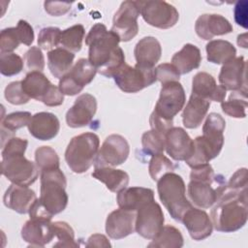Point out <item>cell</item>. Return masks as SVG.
<instances>
[{
    "label": "cell",
    "mask_w": 248,
    "mask_h": 248,
    "mask_svg": "<svg viewBox=\"0 0 248 248\" xmlns=\"http://www.w3.org/2000/svg\"><path fill=\"white\" fill-rule=\"evenodd\" d=\"M120 40L111 30L108 31L103 23L91 27L85 38L88 46V60L96 68L97 73L112 78L125 63V55L118 46Z\"/></svg>",
    "instance_id": "obj_1"
},
{
    "label": "cell",
    "mask_w": 248,
    "mask_h": 248,
    "mask_svg": "<svg viewBox=\"0 0 248 248\" xmlns=\"http://www.w3.org/2000/svg\"><path fill=\"white\" fill-rule=\"evenodd\" d=\"M247 190H236L226 186L212 205L211 221L216 231L232 232L247 222Z\"/></svg>",
    "instance_id": "obj_2"
},
{
    "label": "cell",
    "mask_w": 248,
    "mask_h": 248,
    "mask_svg": "<svg viewBox=\"0 0 248 248\" xmlns=\"http://www.w3.org/2000/svg\"><path fill=\"white\" fill-rule=\"evenodd\" d=\"M40 198L32 205L29 215L30 218L51 219L53 215L62 212L68 204L66 177L60 169H55L40 172Z\"/></svg>",
    "instance_id": "obj_3"
},
{
    "label": "cell",
    "mask_w": 248,
    "mask_h": 248,
    "mask_svg": "<svg viewBox=\"0 0 248 248\" xmlns=\"http://www.w3.org/2000/svg\"><path fill=\"white\" fill-rule=\"evenodd\" d=\"M28 140L13 137L3 146L1 171L12 183L20 186H30L39 175V169L35 163L24 157Z\"/></svg>",
    "instance_id": "obj_4"
},
{
    "label": "cell",
    "mask_w": 248,
    "mask_h": 248,
    "mask_svg": "<svg viewBox=\"0 0 248 248\" xmlns=\"http://www.w3.org/2000/svg\"><path fill=\"white\" fill-rule=\"evenodd\" d=\"M161 202L172 219L181 222L184 213L193 205L186 198V187L183 178L174 172L164 174L157 183Z\"/></svg>",
    "instance_id": "obj_5"
},
{
    "label": "cell",
    "mask_w": 248,
    "mask_h": 248,
    "mask_svg": "<svg viewBox=\"0 0 248 248\" xmlns=\"http://www.w3.org/2000/svg\"><path fill=\"white\" fill-rule=\"evenodd\" d=\"M99 147L100 140L95 133L86 132L74 137L65 151L68 167L76 173L85 172L95 163Z\"/></svg>",
    "instance_id": "obj_6"
},
{
    "label": "cell",
    "mask_w": 248,
    "mask_h": 248,
    "mask_svg": "<svg viewBox=\"0 0 248 248\" xmlns=\"http://www.w3.org/2000/svg\"><path fill=\"white\" fill-rule=\"evenodd\" d=\"M21 85L31 99L40 101L47 107H57L64 102V95L59 87L52 84L42 72H29L21 80Z\"/></svg>",
    "instance_id": "obj_7"
},
{
    "label": "cell",
    "mask_w": 248,
    "mask_h": 248,
    "mask_svg": "<svg viewBox=\"0 0 248 248\" xmlns=\"http://www.w3.org/2000/svg\"><path fill=\"white\" fill-rule=\"evenodd\" d=\"M116 85L125 93H136L153 84L157 78L155 69L131 67L126 62L113 75Z\"/></svg>",
    "instance_id": "obj_8"
},
{
    "label": "cell",
    "mask_w": 248,
    "mask_h": 248,
    "mask_svg": "<svg viewBox=\"0 0 248 248\" xmlns=\"http://www.w3.org/2000/svg\"><path fill=\"white\" fill-rule=\"evenodd\" d=\"M186 96L183 86L179 81L162 84L159 99L153 112L162 119L173 122L174 116L183 108Z\"/></svg>",
    "instance_id": "obj_9"
},
{
    "label": "cell",
    "mask_w": 248,
    "mask_h": 248,
    "mask_svg": "<svg viewBox=\"0 0 248 248\" xmlns=\"http://www.w3.org/2000/svg\"><path fill=\"white\" fill-rule=\"evenodd\" d=\"M140 15L149 25L169 29L176 24L179 19L177 10L165 1H137Z\"/></svg>",
    "instance_id": "obj_10"
},
{
    "label": "cell",
    "mask_w": 248,
    "mask_h": 248,
    "mask_svg": "<svg viewBox=\"0 0 248 248\" xmlns=\"http://www.w3.org/2000/svg\"><path fill=\"white\" fill-rule=\"evenodd\" d=\"M223 178L219 174L210 180L190 179L187 190L191 202L201 209L212 207L226 186Z\"/></svg>",
    "instance_id": "obj_11"
},
{
    "label": "cell",
    "mask_w": 248,
    "mask_h": 248,
    "mask_svg": "<svg viewBox=\"0 0 248 248\" xmlns=\"http://www.w3.org/2000/svg\"><path fill=\"white\" fill-rule=\"evenodd\" d=\"M165 217L159 203L149 201L136 211L135 231L146 239H153L163 229Z\"/></svg>",
    "instance_id": "obj_12"
},
{
    "label": "cell",
    "mask_w": 248,
    "mask_h": 248,
    "mask_svg": "<svg viewBox=\"0 0 248 248\" xmlns=\"http://www.w3.org/2000/svg\"><path fill=\"white\" fill-rule=\"evenodd\" d=\"M97 74L96 68L86 58L78 59L71 70L60 78L58 87L63 95L74 96L82 91Z\"/></svg>",
    "instance_id": "obj_13"
},
{
    "label": "cell",
    "mask_w": 248,
    "mask_h": 248,
    "mask_svg": "<svg viewBox=\"0 0 248 248\" xmlns=\"http://www.w3.org/2000/svg\"><path fill=\"white\" fill-rule=\"evenodd\" d=\"M140 8L137 1H124L114 14L111 31L114 32L120 42H129L139 32L138 17Z\"/></svg>",
    "instance_id": "obj_14"
},
{
    "label": "cell",
    "mask_w": 248,
    "mask_h": 248,
    "mask_svg": "<svg viewBox=\"0 0 248 248\" xmlns=\"http://www.w3.org/2000/svg\"><path fill=\"white\" fill-rule=\"evenodd\" d=\"M130 153L127 140L121 135L111 134L106 138L98 151L95 168L116 167L123 164Z\"/></svg>",
    "instance_id": "obj_15"
},
{
    "label": "cell",
    "mask_w": 248,
    "mask_h": 248,
    "mask_svg": "<svg viewBox=\"0 0 248 248\" xmlns=\"http://www.w3.org/2000/svg\"><path fill=\"white\" fill-rule=\"evenodd\" d=\"M97 110L96 98L88 93L79 95L66 113L67 125L71 128L87 126Z\"/></svg>",
    "instance_id": "obj_16"
},
{
    "label": "cell",
    "mask_w": 248,
    "mask_h": 248,
    "mask_svg": "<svg viewBox=\"0 0 248 248\" xmlns=\"http://www.w3.org/2000/svg\"><path fill=\"white\" fill-rule=\"evenodd\" d=\"M51 219L33 217L21 229L22 239L34 247H44L54 238Z\"/></svg>",
    "instance_id": "obj_17"
},
{
    "label": "cell",
    "mask_w": 248,
    "mask_h": 248,
    "mask_svg": "<svg viewBox=\"0 0 248 248\" xmlns=\"http://www.w3.org/2000/svg\"><path fill=\"white\" fill-rule=\"evenodd\" d=\"M165 149L173 160L186 161L194 151V140L183 128L172 127L165 135Z\"/></svg>",
    "instance_id": "obj_18"
},
{
    "label": "cell",
    "mask_w": 248,
    "mask_h": 248,
    "mask_svg": "<svg viewBox=\"0 0 248 248\" xmlns=\"http://www.w3.org/2000/svg\"><path fill=\"white\" fill-rule=\"evenodd\" d=\"M246 61L243 56L234 57L223 64L220 74L219 82L226 90L238 91L247 90L246 87Z\"/></svg>",
    "instance_id": "obj_19"
},
{
    "label": "cell",
    "mask_w": 248,
    "mask_h": 248,
    "mask_svg": "<svg viewBox=\"0 0 248 248\" xmlns=\"http://www.w3.org/2000/svg\"><path fill=\"white\" fill-rule=\"evenodd\" d=\"M181 222L194 240H203L212 233V221L208 214L201 208L193 206L189 208L184 213Z\"/></svg>",
    "instance_id": "obj_20"
},
{
    "label": "cell",
    "mask_w": 248,
    "mask_h": 248,
    "mask_svg": "<svg viewBox=\"0 0 248 248\" xmlns=\"http://www.w3.org/2000/svg\"><path fill=\"white\" fill-rule=\"evenodd\" d=\"M134 211L118 208L110 212L106 220V232L112 239H121L135 231Z\"/></svg>",
    "instance_id": "obj_21"
},
{
    "label": "cell",
    "mask_w": 248,
    "mask_h": 248,
    "mask_svg": "<svg viewBox=\"0 0 248 248\" xmlns=\"http://www.w3.org/2000/svg\"><path fill=\"white\" fill-rule=\"evenodd\" d=\"M195 31L200 38L211 40L215 36H222L232 32V26L230 21L221 15L204 14L197 18Z\"/></svg>",
    "instance_id": "obj_22"
},
{
    "label": "cell",
    "mask_w": 248,
    "mask_h": 248,
    "mask_svg": "<svg viewBox=\"0 0 248 248\" xmlns=\"http://www.w3.org/2000/svg\"><path fill=\"white\" fill-rule=\"evenodd\" d=\"M36 200L35 192L28 186H20L14 183L6 190L3 197L5 206L20 214L29 213Z\"/></svg>",
    "instance_id": "obj_23"
},
{
    "label": "cell",
    "mask_w": 248,
    "mask_h": 248,
    "mask_svg": "<svg viewBox=\"0 0 248 248\" xmlns=\"http://www.w3.org/2000/svg\"><path fill=\"white\" fill-rule=\"evenodd\" d=\"M27 127L34 138L40 140H49L57 136L60 130V122L55 114L41 111L32 115Z\"/></svg>",
    "instance_id": "obj_24"
},
{
    "label": "cell",
    "mask_w": 248,
    "mask_h": 248,
    "mask_svg": "<svg viewBox=\"0 0 248 248\" xmlns=\"http://www.w3.org/2000/svg\"><path fill=\"white\" fill-rule=\"evenodd\" d=\"M192 94H195L207 101L223 102L227 90L216 83L214 78L205 72L197 73L192 80Z\"/></svg>",
    "instance_id": "obj_25"
},
{
    "label": "cell",
    "mask_w": 248,
    "mask_h": 248,
    "mask_svg": "<svg viewBox=\"0 0 248 248\" xmlns=\"http://www.w3.org/2000/svg\"><path fill=\"white\" fill-rule=\"evenodd\" d=\"M136 65L141 68L154 69L162 54V47L155 37L147 36L140 39L134 49Z\"/></svg>",
    "instance_id": "obj_26"
},
{
    "label": "cell",
    "mask_w": 248,
    "mask_h": 248,
    "mask_svg": "<svg viewBox=\"0 0 248 248\" xmlns=\"http://www.w3.org/2000/svg\"><path fill=\"white\" fill-rule=\"evenodd\" d=\"M153 200V190L144 187H126L118 192L116 197V201L120 208L134 212H136L141 204Z\"/></svg>",
    "instance_id": "obj_27"
},
{
    "label": "cell",
    "mask_w": 248,
    "mask_h": 248,
    "mask_svg": "<svg viewBox=\"0 0 248 248\" xmlns=\"http://www.w3.org/2000/svg\"><path fill=\"white\" fill-rule=\"evenodd\" d=\"M209 107V101L195 94H191L190 99L182 112L183 125L188 129L198 128L205 117Z\"/></svg>",
    "instance_id": "obj_28"
},
{
    "label": "cell",
    "mask_w": 248,
    "mask_h": 248,
    "mask_svg": "<svg viewBox=\"0 0 248 248\" xmlns=\"http://www.w3.org/2000/svg\"><path fill=\"white\" fill-rule=\"evenodd\" d=\"M202 62L201 50L192 44H186L183 47L173 54L171 64L180 75H185L200 67Z\"/></svg>",
    "instance_id": "obj_29"
},
{
    "label": "cell",
    "mask_w": 248,
    "mask_h": 248,
    "mask_svg": "<svg viewBox=\"0 0 248 248\" xmlns=\"http://www.w3.org/2000/svg\"><path fill=\"white\" fill-rule=\"evenodd\" d=\"M92 176L103 182L107 188L114 193H118L128 186L129 175L122 170L113 169L112 167L95 168Z\"/></svg>",
    "instance_id": "obj_30"
},
{
    "label": "cell",
    "mask_w": 248,
    "mask_h": 248,
    "mask_svg": "<svg viewBox=\"0 0 248 248\" xmlns=\"http://www.w3.org/2000/svg\"><path fill=\"white\" fill-rule=\"evenodd\" d=\"M75 54L63 47H55L47 52V66L56 78L64 77L72 68Z\"/></svg>",
    "instance_id": "obj_31"
},
{
    "label": "cell",
    "mask_w": 248,
    "mask_h": 248,
    "mask_svg": "<svg viewBox=\"0 0 248 248\" xmlns=\"http://www.w3.org/2000/svg\"><path fill=\"white\" fill-rule=\"evenodd\" d=\"M206 58L214 64H225L235 57L236 49L228 41L212 40L205 46Z\"/></svg>",
    "instance_id": "obj_32"
},
{
    "label": "cell",
    "mask_w": 248,
    "mask_h": 248,
    "mask_svg": "<svg viewBox=\"0 0 248 248\" xmlns=\"http://www.w3.org/2000/svg\"><path fill=\"white\" fill-rule=\"evenodd\" d=\"M225 128V119L219 113L211 112L206 116L202 126V136L216 146L222 148L224 144Z\"/></svg>",
    "instance_id": "obj_33"
},
{
    "label": "cell",
    "mask_w": 248,
    "mask_h": 248,
    "mask_svg": "<svg viewBox=\"0 0 248 248\" xmlns=\"http://www.w3.org/2000/svg\"><path fill=\"white\" fill-rule=\"evenodd\" d=\"M183 246V236L178 229L173 226H164L161 232L152 239L148 247L156 248H180Z\"/></svg>",
    "instance_id": "obj_34"
},
{
    "label": "cell",
    "mask_w": 248,
    "mask_h": 248,
    "mask_svg": "<svg viewBox=\"0 0 248 248\" xmlns=\"http://www.w3.org/2000/svg\"><path fill=\"white\" fill-rule=\"evenodd\" d=\"M223 112L233 118H244L247 108V90L232 91L228 101L221 102Z\"/></svg>",
    "instance_id": "obj_35"
},
{
    "label": "cell",
    "mask_w": 248,
    "mask_h": 248,
    "mask_svg": "<svg viewBox=\"0 0 248 248\" xmlns=\"http://www.w3.org/2000/svg\"><path fill=\"white\" fill-rule=\"evenodd\" d=\"M85 30L82 24H75L61 32L60 44L63 48L76 53L81 49Z\"/></svg>",
    "instance_id": "obj_36"
},
{
    "label": "cell",
    "mask_w": 248,
    "mask_h": 248,
    "mask_svg": "<svg viewBox=\"0 0 248 248\" xmlns=\"http://www.w3.org/2000/svg\"><path fill=\"white\" fill-rule=\"evenodd\" d=\"M35 162L39 171L59 169L60 161L56 151L50 146H41L35 151Z\"/></svg>",
    "instance_id": "obj_37"
},
{
    "label": "cell",
    "mask_w": 248,
    "mask_h": 248,
    "mask_svg": "<svg viewBox=\"0 0 248 248\" xmlns=\"http://www.w3.org/2000/svg\"><path fill=\"white\" fill-rule=\"evenodd\" d=\"M31 117L32 115L28 111H16L7 114L1 120V131L2 133L7 132L9 136L13 138L16 130L28 126Z\"/></svg>",
    "instance_id": "obj_38"
},
{
    "label": "cell",
    "mask_w": 248,
    "mask_h": 248,
    "mask_svg": "<svg viewBox=\"0 0 248 248\" xmlns=\"http://www.w3.org/2000/svg\"><path fill=\"white\" fill-rule=\"evenodd\" d=\"M54 237L57 242L53 244L54 247H77L78 243L75 241V232L72 227L63 221L52 223Z\"/></svg>",
    "instance_id": "obj_39"
},
{
    "label": "cell",
    "mask_w": 248,
    "mask_h": 248,
    "mask_svg": "<svg viewBox=\"0 0 248 248\" xmlns=\"http://www.w3.org/2000/svg\"><path fill=\"white\" fill-rule=\"evenodd\" d=\"M141 144L145 154L150 156L161 154L165 150V136L154 130L147 131L141 137Z\"/></svg>",
    "instance_id": "obj_40"
},
{
    "label": "cell",
    "mask_w": 248,
    "mask_h": 248,
    "mask_svg": "<svg viewBox=\"0 0 248 248\" xmlns=\"http://www.w3.org/2000/svg\"><path fill=\"white\" fill-rule=\"evenodd\" d=\"M173 170L174 166L172 162L163 153L153 155L149 161L148 170L152 180L154 181H158L164 174L171 172Z\"/></svg>",
    "instance_id": "obj_41"
},
{
    "label": "cell",
    "mask_w": 248,
    "mask_h": 248,
    "mask_svg": "<svg viewBox=\"0 0 248 248\" xmlns=\"http://www.w3.org/2000/svg\"><path fill=\"white\" fill-rule=\"evenodd\" d=\"M22 68L23 61L19 55L14 52L0 54V72L3 76H16L21 72Z\"/></svg>",
    "instance_id": "obj_42"
},
{
    "label": "cell",
    "mask_w": 248,
    "mask_h": 248,
    "mask_svg": "<svg viewBox=\"0 0 248 248\" xmlns=\"http://www.w3.org/2000/svg\"><path fill=\"white\" fill-rule=\"evenodd\" d=\"M61 30L58 27H45L41 29L38 36V45L43 49H53L60 44Z\"/></svg>",
    "instance_id": "obj_43"
},
{
    "label": "cell",
    "mask_w": 248,
    "mask_h": 248,
    "mask_svg": "<svg viewBox=\"0 0 248 248\" xmlns=\"http://www.w3.org/2000/svg\"><path fill=\"white\" fill-rule=\"evenodd\" d=\"M6 100L12 105H23L29 102L30 97L24 92L21 81H13L9 83L4 92Z\"/></svg>",
    "instance_id": "obj_44"
},
{
    "label": "cell",
    "mask_w": 248,
    "mask_h": 248,
    "mask_svg": "<svg viewBox=\"0 0 248 248\" xmlns=\"http://www.w3.org/2000/svg\"><path fill=\"white\" fill-rule=\"evenodd\" d=\"M20 40L16 27L5 28L0 33V50L1 53H8L15 50L19 46Z\"/></svg>",
    "instance_id": "obj_45"
},
{
    "label": "cell",
    "mask_w": 248,
    "mask_h": 248,
    "mask_svg": "<svg viewBox=\"0 0 248 248\" xmlns=\"http://www.w3.org/2000/svg\"><path fill=\"white\" fill-rule=\"evenodd\" d=\"M24 62L30 72H42L45 68V58L41 48L38 46H31L24 55Z\"/></svg>",
    "instance_id": "obj_46"
},
{
    "label": "cell",
    "mask_w": 248,
    "mask_h": 248,
    "mask_svg": "<svg viewBox=\"0 0 248 248\" xmlns=\"http://www.w3.org/2000/svg\"><path fill=\"white\" fill-rule=\"evenodd\" d=\"M155 74L157 80H159L162 84L171 81H179L180 78V74L170 63H163L158 65L155 69Z\"/></svg>",
    "instance_id": "obj_47"
},
{
    "label": "cell",
    "mask_w": 248,
    "mask_h": 248,
    "mask_svg": "<svg viewBox=\"0 0 248 248\" xmlns=\"http://www.w3.org/2000/svg\"><path fill=\"white\" fill-rule=\"evenodd\" d=\"M72 3L69 2H57V1H46L44 3L45 11L52 16H60L67 14L71 9Z\"/></svg>",
    "instance_id": "obj_48"
},
{
    "label": "cell",
    "mask_w": 248,
    "mask_h": 248,
    "mask_svg": "<svg viewBox=\"0 0 248 248\" xmlns=\"http://www.w3.org/2000/svg\"><path fill=\"white\" fill-rule=\"evenodd\" d=\"M16 30L20 43L26 46H31L34 41V31L32 26L26 20L20 19L17 22Z\"/></svg>",
    "instance_id": "obj_49"
},
{
    "label": "cell",
    "mask_w": 248,
    "mask_h": 248,
    "mask_svg": "<svg viewBox=\"0 0 248 248\" xmlns=\"http://www.w3.org/2000/svg\"><path fill=\"white\" fill-rule=\"evenodd\" d=\"M247 169L242 168L237 170L230 178L227 186L236 190H247Z\"/></svg>",
    "instance_id": "obj_50"
},
{
    "label": "cell",
    "mask_w": 248,
    "mask_h": 248,
    "mask_svg": "<svg viewBox=\"0 0 248 248\" xmlns=\"http://www.w3.org/2000/svg\"><path fill=\"white\" fill-rule=\"evenodd\" d=\"M247 1H237L234 6V20L235 22L244 27L247 28Z\"/></svg>",
    "instance_id": "obj_51"
},
{
    "label": "cell",
    "mask_w": 248,
    "mask_h": 248,
    "mask_svg": "<svg viewBox=\"0 0 248 248\" xmlns=\"http://www.w3.org/2000/svg\"><path fill=\"white\" fill-rule=\"evenodd\" d=\"M87 247H110V243L104 234L95 233L92 234L86 243Z\"/></svg>",
    "instance_id": "obj_52"
},
{
    "label": "cell",
    "mask_w": 248,
    "mask_h": 248,
    "mask_svg": "<svg viewBox=\"0 0 248 248\" xmlns=\"http://www.w3.org/2000/svg\"><path fill=\"white\" fill-rule=\"evenodd\" d=\"M237 45L241 47L246 48L247 47V39H246V34L239 35L237 37Z\"/></svg>",
    "instance_id": "obj_53"
}]
</instances>
